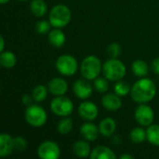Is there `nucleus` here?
Here are the masks:
<instances>
[{"instance_id":"nucleus-1","label":"nucleus","mask_w":159,"mask_h":159,"mask_svg":"<svg viewBox=\"0 0 159 159\" xmlns=\"http://www.w3.org/2000/svg\"><path fill=\"white\" fill-rule=\"evenodd\" d=\"M157 94V88L153 80L142 78L138 80L130 89L132 100L139 103H146L152 101Z\"/></svg>"},{"instance_id":"nucleus-2","label":"nucleus","mask_w":159,"mask_h":159,"mask_svg":"<svg viewBox=\"0 0 159 159\" xmlns=\"http://www.w3.org/2000/svg\"><path fill=\"white\" fill-rule=\"evenodd\" d=\"M71 10L65 5H56L49 12L48 20L51 25L55 28H63L69 24L71 20Z\"/></svg>"},{"instance_id":"nucleus-3","label":"nucleus","mask_w":159,"mask_h":159,"mask_svg":"<svg viewBox=\"0 0 159 159\" xmlns=\"http://www.w3.org/2000/svg\"><path fill=\"white\" fill-rule=\"evenodd\" d=\"M102 73L106 79L111 81H118L125 76L126 66L121 61L111 58L104 62L102 66Z\"/></svg>"},{"instance_id":"nucleus-4","label":"nucleus","mask_w":159,"mask_h":159,"mask_svg":"<svg viewBox=\"0 0 159 159\" xmlns=\"http://www.w3.org/2000/svg\"><path fill=\"white\" fill-rule=\"evenodd\" d=\"M102 70V66L101 60L94 55L86 57L83 60L80 68L81 75L87 80H95L99 76Z\"/></svg>"},{"instance_id":"nucleus-5","label":"nucleus","mask_w":159,"mask_h":159,"mask_svg":"<svg viewBox=\"0 0 159 159\" xmlns=\"http://www.w3.org/2000/svg\"><path fill=\"white\" fill-rule=\"evenodd\" d=\"M47 118V113L41 106L36 104L27 106L25 110V120L30 126L34 128L42 127L46 124Z\"/></svg>"},{"instance_id":"nucleus-6","label":"nucleus","mask_w":159,"mask_h":159,"mask_svg":"<svg viewBox=\"0 0 159 159\" xmlns=\"http://www.w3.org/2000/svg\"><path fill=\"white\" fill-rule=\"evenodd\" d=\"M50 109L58 116H68L74 111V103L69 98L63 95L57 96L51 101Z\"/></svg>"},{"instance_id":"nucleus-7","label":"nucleus","mask_w":159,"mask_h":159,"mask_svg":"<svg viewBox=\"0 0 159 159\" xmlns=\"http://www.w3.org/2000/svg\"><path fill=\"white\" fill-rule=\"evenodd\" d=\"M56 68L62 75H73L78 68L77 61L72 55H61L56 61Z\"/></svg>"},{"instance_id":"nucleus-8","label":"nucleus","mask_w":159,"mask_h":159,"mask_svg":"<svg viewBox=\"0 0 159 159\" xmlns=\"http://www.w3.org/2000/svg\"><path fill=\"white\" fill-rule=\"evenodd\" d=\"M37 155L41 159H57L61 156V149L56 143L45 141L39 144Z\"/></svg>"},{"instance_id":"nucleus-9","label":"nucleus","mask_w":159,"mask_h":159,"mask_svg":"<svg viewBox=\"0 0 159 159\" xmlns=\"http://www.w3.org/2000/svg\"><path fill=\"white\" fill-rule=\"evenodd\" d=\"M134 116L138 124L143 127L152 125L155 119V114L153 109L150 106L143 103L136 108Z\"/></svg>"},{"instance_id":"nucleus-10","label":"nucleus","mask_w":159,"mask_h":159,"mask_svg":"<svg viewBox=\"0 0 159 159\" xmlns=\"http://www.w3.org/2000/svg\"><path fill=\"white\" fill-rule=\"evenodd\" d=\"M78 114L84 120L92 121L97 118L99 110L95 103L91 102H83L78 107Z\"/></svg>"},{"instance_id":"nucleus-11","label":"nucleus","mask_w":159,"mask_h":159,"mask_svg":"<svg viewBox=\"0 0 159 159\" xmlns=\"http://www.w3.org/2000/svg\"><path fill=\"white\" fill-rule=\"evenodd\" d=\"M73 91L77 98L86 100L92 95V87L87 80L78 79L73 85Z\"/></svg>"},{"instance_id":"nucleus-12","label":"nucleus","mask_w":159,"mask_h":159,"mask_svg":"<svg viewBox=\"0 0 159 159\" xmlns=\"http://www.w3.org/2000/svg\"><path fill=\"white\" fill-rule=\"evenodd\" d=\"M48 88L51 94L55 96H62L68 90V84L63 78L55 77L48 82Z\"/></svg>"},{"instance_id":"nucleus-13","label":"nucleus","mask_w":159,"mask_h":159,"mask_svg":"<svg viewBox=\"0 0 159 159\" xmlns=\"http://www.w3.org/2000/svg\"><path fill=\"white\" fill-rule=\"evenodd\" d=\"M102 104L109 111H116L121 108L122 102L117 94L107 93L102 98Z\"/></svg>"},{"instance_id":"nucleus-14","label":"nucleus","mask_w":159,"mask_h":159,"mask_svg":"<svg viewBox=\"0 0 159 159\" xmlns=\"http://www.w3.org/2000/svg\"><path fill=\"white\" fill-rule=\"evenodd\" d=\"M13 150H14L13 138L7 133H2L0 135V157H7L11 155Z\"/></svg>"},{"instance_id":"nucleus-15","label":"nucleus","mask_w":159,"mask_h":159,"mask_svg":"<svg viewBox=\"0 0 159 159\" xmlns=\"http://www.w3.org/2000/svg\"><path fill=\"white\" fill-rule=\"evenodd\" d=\"M99 131V129L93 123L90 122L84 123L80 127V133L87 141L89 142H94L98 139Z\"/></svg>"},{"instance_id":"nucleus-16","label":"nucleus","mask_w":159,"mask_h":159,"mask_svg":"<svg viewBox=\"0 0 159 159\" xmlns=\"http://www.w3.org/2000/svg\"><path fill=\"white\" fill-rule=\"evenodd\" d=\"M48 42L54 48H61L66 42V36L60 28H56L48 33Z\"/></svg>"},{"instance_id":"nucleus-17","label":"nucleus","mask_w":159,"mask_h":159,"mask_svg":"<svg viewBox=\"0 0 159 159\" xmlns=\"http://www.w3.org/2000/svg\"><path fill=\"white\" fill-rule=\"evenodd\" d=\"M116 129V121L111 117H106L102 119L99 126L100 133L104 137H111Z\"/></svg>"},{"instance_id":"nucleus-18","label":"nucleus","mask_w":159,"mask_h":159,"mask_svg":"<svg viewBox=\"0 0 159 159\" xmlns=\"http://www.w3.org/2000/svg\"><path fill=\"white\" fill-rule=\"evenodd\" d=\"M91 159H116V154L108 147L106 146H97L91 151L90 154Z\"/></svg>"},{"instance_id":"nucleus-19","label":"nucleus","mask_w":159,"mask_h":159,"mask_svg":"<svg viewBox=\"0 0 159 159\" xmlns=\"http://www.w3.org/2000/svg\"><path fill=\"white\" fill-rule=\"evenodd\" d=\"M74 154L81 158H86L90 156L91 150L89 144L85 141H77L74 143L73 146Z\"/></svg>"},{"instance_id":"nucleus-20","label":"nucleus","mask_w":159,"mask_h":159,"mask_svg":"<svg viewBox=\"0 0 159 159\" xmlns=\"http://www.w3.org/2000/svg\"><path fill=\"white\" fill-rule=\"evenodd\" d=\"M30 10L35 17H43L48 11L47 4L44 0H32L30 4Z\"/></svg>"},{"instance_id":"nucleus-21","label":"nucleus","mask_w":159,"mask_h":159,"mask_svg":"<svg viewBox=\"0 0 159 159\" xmlns=\"http://www.w3.org/2000/svg\"><path fill=\"white\" fill-rule=\"evenodd\" d=\"M131 70H132L133 74L139 77L146 76L149 72L147 63L143 60H137V61H133V63L131 65Z\"/></svg>"},{"instance_id":"nucleus-22","label":"nucleus","mask_w":159,"mask_h":159,"mask_svg":"<svg viewBox=\"0 0 159 159\" xmlns=\"http://www.w3.org/2000/svg\"><path fill=\"white\" fill-rule=\"evenodd\" d=\"M17 61L16 56L11 51H3L0 55V64L7 69H10L15 66Z\"/></svg>"},{"instance_id":"nucleus-23","label":"nucleus","mask_w":159,"mask_h":159,"mask_svg":"<svg viewBox=\"0 0 159 159\" xmlns=\"http://www.w3.org/2000/svg\"><path fill=\"white\" fill-rule=\"evenodd\" d=\"M146 139L151 144L159 146V125L149 126L146 129Z\"/></svg>"},{"instance_id":"nucleus-24","label":"nucleus","mask_w":159,"mask_h":159,"mask_svg":"<svg viewBox=\"0 0 159 159\" xmlns=\"http://www.w3.org/2000/svg\"><path fill=\"white\" fill-rule=\"evenodd\" d=\"M129 138L133 143H142L146 140V130L142 128H135L130 131Z\"/></svg>"},{"instance_id":"nucleus-25","label":"nucleus","mask_w":159,"mask_h":159,"mask_svg":"<svg viewBox=\"0 0 159 159\" xmlns=\"http://www.w3.org/2000/svg\"><path fill=\"white\" fill-rule=\"evenodd\" d=\"M48 96V90L45 86L43 85H37L34 88L32 91V97L34 102H43Z\"/></svg>"},{"instance_id":"nucleus-26","label":"nucleus","mask_w":159,"mask_h":159,"mask_svg":"<svg viewBox=\"0 0 159 159\" xmlns=\"http://www.w3.org/2000/svg\"><path fill=\"white\" fill-rule=\"evenodd\" d=\"M73 120L69 117H65L63 119H61L58 126H57V129H58V132L61 135H66L68 133L71 132L72 129H73Z\"/></svg>"},{"instance_id":"nucleus-27","label":"nucleus","mask_w":159,"mask_h":159,"mask_svg":"<svg viewBox=\"0 0 159 159\" xmlns=\"http://www.w3.org/2000/svg\"><path fill=\"white\" fill-rule=\"evenodd\" d=\"M130 88L128 83L118 80L115 85V92L118 96H126L127 94L130 93Z\"/></svg>"},{"instance_id":"nucleus-28","label":"nucleus","mask_w":159,"mask_h":159,"mask_svg":"<svg viewBox=\"0 0 159 159\" xmlns=\"http://www.w3.org/2000/svg\"><path fill=\"white\" fill-rule=\"evenodd\" d=\"M94 88L95 89L100 93L107 92L109 89V84L106 80V78H96L94 80Z\"/></svg>"},{"instance_id":"nucleus-29","label":"nucleus","mask_w":159,"mask_h":159,"mask_svg":"<svg viewBox=\"0 0 159 159\" xmlns=\"http://www.w3.org/2000/svg\"><path fill=\"white\" fill-rule=\"evenodd\" d=\"M52 25H51V23L49 21L42 20H39L35 24V31L39 34H46L50 32V27Z\"/></svg>"},{"instance_id":"nucleus-30","label":"nucleus","mask_w":159,"mask_h":159,"mask_svg":"<svg viewBox=\"0 0 159 159\" xmlns=\"http://www.w3.org/2000/svg\"><path fill=\"white\" fill-rule=\"evenodd\" d=\"M107 53L111 58L117 59L121 54V47L117 43H113L108 46L107 48Z\"/></svg>"},{"instance_id":"nucleus-31","label":"nucleus","mask_w":159,"mask_h":159,"mask_svg":"<svg viewBox=\"0 0 159 159\" xmlns=\"http://www.w3.org/2000/svg\"><path fill=\"white\" fill-rule=\"evenodd\" d=\"M14 140V149L17 151H24L27 147V141L21 137V136H17L13 138Z\"/></svg>"},{"instance_id":"nucleus-32","label":"nucleus","mask_w":159,"mask_h":159,"mask_svg":"<svg viewBox=\"0 0 159 159\" xmlns=\"http://www.w3.org/2000/svg\"><path fill=\"white\" fill-rule=\"evenodd\" d=\"M33 100H34L33 97L30 96L29 94H24V95H22V97H21V102H22V103H23L24 105H26V106L31 105Z\"/></svg>"},{"instance_id":"nucleus-33","label":"nucleus","mask_w":159,"mask_h":159,"mask_svg":"<svg viewBox=\"0 0 159 159\" xmlns=\"http://www.w3.org/2000/svg\"><path fill=\"white\" fill-rule=\"evenodd\" d=\"M151 66H152V69H153L154 73L159 75V58H156V59L152 61Z\"/></svg>"},{"instance_id":"nucleus-34","label":"nucleus","mask_w":159,"mask_h":159,"mask_svg":"<svg viewBox=\"0 0 159 159\" xmlns=\"http://www.w3.org/2000/svg\"><path fill=\"white\" fill-rule=\"evenodd\" d=\"M5 48V39L3 36H0V52H3Z\"/></svg>"},{"instance_id":"nucleus-35","label":"nucleus","mask_w":159,"mask_h":159,"mask_svg":"<svg viewBox=\"0 0 159 159\" xmlns=\"http://www.w3.org/2000/svg\"><path fill=\"white\" fill-rule=\"evenodd\" d=\"M120 158L121 159H132L133 158V157H132V156H130V155H129V154H124V155H122V156L120 157Z\"/></svg>"},{"instance_id":"nucleus-36","label":"nucleus","mask_w":159,"mask_h":159,"mask_svg":"<svg viewBox=\"0 0 159 159\" xmlns=\"http://www.w3.org/2000/svg\"><path fill=\"white\" fill-rule=\"evenodd\" d=\"M8 1H9V0H0V3H1L2 5H5V4H7Z\"/></svg>"},{"instance_id":"nucleus-37","label":"nucleus","mask_w":159,"mask_h":159,"mask_svg":"<svg viewBox=\"0 0 159 159\" xmlns=\"http://www.w3.org/2000/svg\"><path fill=\"white\" fill-rule=\"evenodd\" d=\"M19 1H26V0H19Z\"/></svg>"}]
</instances>
